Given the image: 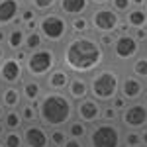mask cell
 <instances>
[{
  "label": "cell",
  "instance_id": "obj_1",
  "mask_svg": "<svg viewBox=\"0 0 147 147\" xmlns=\"http://www.w3.org/2000/svg\"><path fill=\"white\" fill-rule=\"evenodd\" d=\"M106 63L108 51L100 45L96 34L71 35L59 49V65H63L71 75L90 77Z\"/></svg>",
  "mask_w": 147,
  "mask_h": 147
},
{
  "label": "cell",
  "instance_id": "obj_2",
  "mask_svg": "<svg viewBox=\"0 0 147 147\" xmlns=\"http://www.w3.org/2000/svg\"><path fill=\"white\" fill-rule=\"evenodd\" d=\"M35 106H37V122L45 125L47 129L65 127L75 118V102L65 92L45 90V94Z\"/></svg>",
  "mask_w": 147,
  "mask_h": 147
},
{
  "label": "cell",
  "instance_id": "obj_3",
  "mask_svg": "<svg viewBox=\"0 0 147 147\" xmlns=\"http://www.w3.org/2000/svg\"><path fill=\"white\" fill-rule=\"evenodd\" d=\"M124 71L114 65V63H106L104 67L94 71L88 77V90L94 100L100 104H110V102L120 94V80H122Z\"/></svg>",
  "mask_w": 147,
  "mask_h": 147
},
{
  "label": "cell",
  "instance_id": "obj_4",
  "mask_svg": "<svg viewBox=\"0 0 147 147\" xmlns=\"http://www.w3.org/2000/svg\"><path fill=\"white\" fill-rule=\"evenodd\" d=\"M37 32L41 34L45 45L61 47L69 37H71V28H69V18L61 12H47L39 16L37 22Z\"/></svg>",
  "mask_w": 147,
  "mask_h": 147
},
{
  "label": "cell",
  "instance_id": "obj_5",
  "mask_svg": "<svg viewBox=\"0 0 147 147\" xmlns=\"http://www.w3.org/2000/svg\"><path fill=\"white\" fill-rule=\"evenodd\" d=\"M55 67H59V47L53 45H43L35 51H28V57L24 61L26 77L30 79L43 80Z\"/></svg>",
  "mask_w": 147,
  "mask_h": 147
},
{
  "label": "cell",
  "instance_id": "obj_6",
  "mask_svg": "<svg viewBox=\"0 0 147 147\" xmlns=\"http://www.w3.org/2000/svg\"><path fill=\"white\" fill-rule=\"evenodd\" d=\"M124 145V127L120 122H96L90 125L86 136V147H122Z\"/></svg>",
  "mask_w": 147,
  "mask_h": 147
},
{
  "label": "cell",
  "instance_id": "obj_7",
  "mask_svg": "<svg viewBox=\"0 0 147 147\" xmlns=\"http://www.w3.org/2000/svg\"><path fill=\"white\" fill-rule=\"evenodd\" d=\"M141 51H143L141 41H139L131 32H125V34H116L114 43L110 45V49H108V57H110V63L118 65V67H125V65H129Z\"/></svg>",
  "mask_w": 147,
  "mask_h": 147
},
{
  "label": "cell",
  "instance_id": "obj_8",
  "mask_svg": "<svg viewBox=\"0 0 147 147\" xmlns=\"http://www.w3.org/2000/svg\"><path fill=\"white\" fill-rule=\"evenodd\" d=\"M88 20L92 34H116L118 26L122 24V14L112 10L110 6H100L88 12Z\"/></svg>",
  "mask_w": 147,
  "mask_h": 147
},
{
  "label": "cell",
  "instance_id": "obj_9",
  "mask_svg": "<svg viewBox=\"0 0 147 147\" xmlns=\"http://www.w3.org/2000/svg\"><path fill=\"white\" fill-rule=\"evenodd\" d=\"M118 122L124 129H143L147 125V104L143 100L125 104Z\"/></svg>",
  "mask_w": 147,
  "mask_h": 147
},
{
  "label": "cell",
  "instance_id": "obj_10",
  "mask_svg": "<svg viewBox=\"0 0 147 147\" xmlns=\"http://www.w3.org/2000/svg\"><path fill=\"white\" fill-rule=\"evenodd\" d=\"M26 79L24 63L18 61L14 55H8L0 63V84L2 86H20Z\"/></svg>",
  "mask_w": 147,
  "mask_h": 147
},
{
  "label": "cell",
  "instance_id": "obj_11",
  "mask_svg": "<svg viewBox=\"0 0 147 147\" xmlns=\"http://www.w3.org/2000/svg\"><path fill=\"white\" fill-rule=\"evenodd\" d=\"M102 110H104V104L94 100L92 96H86L84 100L75 104V118H79L80 122L88 125H94L102 120Z\"/></svg>",
  "mask_w": 147,
  "mask_h": 147
},
{
  "label": "cell",
  "instance_id": "obj_12",
  "mask_svg": "<svg viewBox=\"0 0 147 147\" xmlns=\"http://www.w3.org/2000/svg\"><path fill=\"white\" fill-rule=\"evenodd\" d=\"M143 94H145V82L125 71L122 75V80H120V96L129 104V102L141 100Z\"/></svg>",
  "mask_w": 147,
  "mask_h": 147
},
{
  "label": "cell",
  "instance_id": "obj_13",
  "mask_svg": "<svg viewBox=\"0 0 147 147\" xmlns=\"http://www.w3.org/2000/svg\"><path fill=\"white\" fill-rule=\"evenodd\" d=\"M22 136H24L26 147H51V143H49V129L45 125H41L39 122L24 124Z\"/></svg>",
  "mask_w": 147,
  "mask_h": 147
},
{
  "label": "cell",
  "instance_id": "obj_14",
  "mask_svg": "<svg viewBox=\"0 0 147 147\" xmlns=\"http://www.w3.org/2000/svg\"><path fill=\"white\" fill-rule=\"evenodd\" d=\"M71 79H73V75L63 65H59L43 79V84H45V90H49V92H65Z\"/></svg>",
  "mask_w": 147,
  "mask_h": 147
},
{
  "label": "cell",
  "instance_id": "obj_15",
  "mask_svg": "<svg viewBox=\"0 0 147 147\" xmlns=\"http://www.w3.org/2000/svg\"><path fill=\"white\" fill-rule=\"evenodd\" d=\"M24 4L22 0H0V28H12L18 24V16L22 12Z\"/></svg>",
  "mask_w": 147,
  "mask_h": 147
},
{
  "label": "cell",
  "instance_id": "obj_16",
  "mask_svg": "<svg viewBox=\"0 0 147 147\" xmlns=\"http://www.w3.org/2000/svg\"><path fill=\"white\" fill-rule=\"evenodd\" d=\"M20 90H22V96H24V102H30V104H37L41 100V96L45 94V84L43 80L39 79H30L26 77L20 84Z\"/></svg>",
  "mask_w": 147,
  "mask_h": 147
},
{
  "label": "cell",
  "instance_id": "obj_17",
  "mask_svg": "<svg viewBox=\"0 0 147 147\" xmlns=\"http://www.w3.org/2000/svg\"><path fill=\"white\" fill-rule=\"evenodd\" d=\"M90 10H92L90 0H59V4H57V12H61L67 18L88 16Z\"/></svg>",
  "mask_w": 147,
  "mask_h": 147
},
{
  "label": "cell",
  "instance_id": "obj_18",
  "mask_svg": "<svg viewBox=\"0 0 147 147\" xmlns=\"http://www.w3.org/2000/svg\"><path fill=\"white\" fill-rule=\"evenodd\" d=\"M65 94H67L75 104L80 102V100H84L86 96H90V90H88V77L73 75V79H71V82H69Z\"/></svg>",
  "mask_w": 147,
  "mask_h": 147
},
{
  "label": "cell",
  "instance_id": "obj_19",
  "mask_svg": "<svg viewBox=\"0 0 147 147\" xmlns=\"http://www.w3.org/2000/svg\"><path fill=\"white\" fill-rule=\"evenodd\" d=\"M0 104L6 110H20V106L24 104L20 86H2L0 88Z\"/></svg>",
  "mask_w": 147,
  "mask_h": 147
},
{
  "label": "cell",
  "instance_id": "obj_20",
  "mask_svg": "<svg viewBox=\"0 0 147 147\" xmlns=\"http://www.w3.org/2000/svg\"><path fill=\"white\" fill-rule=\"evenodd\" d=\"M122 20L125 22V26L129 28V32L134 30H145L147 28V8H131L122 16Z\"/></svg>",
  "mask_w": 147,
  "mask_h": 147
},
{
  "label": "cell",
  "instance_id": "obj_21",
  "mask_svg": "<svg viewBox=\"0 0 147 147\" xmlns=\"http://www.w3.org/2000/svg\"><path fill=\"white\" fill-rule=\"evenodd\" d=\"M24 39H26V30L20 24H14L12 28H8V35L4 41L8 53H16L18 49H24Z\"/></svg>",
  "mask_w": 147,
  "mask_h": 147
},
{
  "label": "cell",
  "instance_id": "obj_22",
  "mask_svg": "<svg viewBox=\"0 0 147 147\" xmlns=\"http://www.w3.org/2000/svg\"><path fill=\"white\" fill-rule=\"evenodd\" d=\"M39 16H41V14L26 2V4H24V8H22V12H20V16H18V24L22 26L26 32H34V30H37Z\"/></svg>",
  "mask_w": 147,
  "mask_h": 147
},
{
  "label": "cell",
  "instance_id": "obj_23",
  "mask_svg": "<svg viewBox=\"0 0 147 147\" xmlns=\"http://www.w3.org/2000/svg\"><path fill=\"white\" fill-rule=\"evenodd\" d=\"M88 129H90V125L84 124V122H80L79 118H73L67 125H65V131H67L69 137H75V139H82V141H86V136H88Z\"/></svg>",
  "mask_w": 147,
  "mask_h": 147
},
{
  "label": "cell",
  "instance_id": "obj_24",
  "mask_svg": "<svg viewBox=\"0 0 147 147\" xmlns=\"http://www.w3.org/2000/svg\"><path fill=\"white\" fill-rule=\"evenodd\" d=\"M129 67V71L127 73H131V75H136L137 79H141V80H145L147 79V53H139V55L127 65Z\"/></svg>",
  "mask_w": 147,
  "mask_h": 147
},
{
  "label": "cell",
  "instance_id": "obj_25",
  "mask_svg": "<svg viewBox=\"0 0 147 147\" xmlns=\"http://www.w3.org/2000/svg\"><path fill=\"white\" fill-rule=\"evenodd\" d=\"M69 28H71V35L92 34L88 16H75V18H69Z\"/></svg>",
  "mask_w": 147,
  "mask_h": 147
},
{
  "label": "cell",
  "instance_id": "obj_26",
  "mask_svg": "<svg viewBox=\"0 0 147 147\" xmlns=\"http://www.w3.org/2000/svg\"><path fill=\"white\" fill-rule=\"evenodd\" d=\"M2 124L6 125V129H22L24 118L20 114V110H6L4 118H2Z\"/></svg>",
  "mask_w": 147,
  "mask_h": 147
},
{
  "label": "cell",
  "instance_id": "obj_27",
  "mask_svg": "<svg viewBox=\"0 0 147 147\" xmlns=\"http://www.w3.org/2000/svg\"><path fill=\"white\" fill-rule=\"evenodd\" d=\"M0 141H2V145H4V147H26L22 129H8Z\"/></svg>",
  "mask_w": 147,
  "mask_h": 147
},
{
  "label": "cell",
  "instance_id": "obj_28",
  "mask_svg": "<svg viewBox=\"0 0 147 147\" xmlns=\"http://www.w3.org/2000/svg\"><path fill=\"white\" fill-rule=\"evenodd\" d=\"M43 45H45V41H43V37H41V34L37 30L26 32V39H24V49L26 51H35V49H39Z\"/></svg>",
  "mask_w": 147,
  "mask_h": 147
},
{
  "label": "cell",
  "instance_id": "obj_29",
  "mask_svg": "<svg viewBox=\"0 0 147 147\" xmlns=\"http://www.w3.org/2000/svg\"><path fill=\"white\" fill-rule=\"evenodd\" d=\"M67 139H69V136L65 131V127H51L49 129V143H51V147H63Z\"/></svg>",
  "mask_w": 147,
  "mask_h": 147
},
{
  "label": "cell",
  "instance_id": "obj_30",
  "mask_svg": "<svg viewBox=\"0 0 147 147\" xmlns=\"http://www.w3.org/2000/svg\"><path fill=\"white\" fill-rule=\"evenodd\" d=\"M32 8L39 12V14H47V12H53L57 10V4H59V0H30L28 2Z\"/></svg>",
  "mask_w": 147,
  "mask_h": 147
},
{
  "label": "cell",
  "instance_id": "obj_31",
  "mask_svg": "<svg viewBox=\"0 0 147 147\" xmlns=\"http://www.w3.org/2000/svg\"><path fill=\"white\" fill-rule=\"evenodd\" d=\"M20 114L24 118V124H34L37 122V106L35 104H30V102H24L20 106Z\"/></svg>",
  "mask_w": 147,
  "mask_h": 147
},
{
  "label": "cell",
  "instance_id": "obj_32",
  "mask_svg": "<svg viewBox=\"0 0 147 147\" xmlns=\"http://www.w3.org/2000/svg\"><path fill=\"white\" fill-rule=\"evenodd\" d=\"M124 145L125 147H141L139 129H124Z\"/></svg>",
  "mask_w": 147,
  "mask_h": 147
},
{
  "label": "cell",
  "instance_id": "obj_33",
  "mask_svg": "<svg viewBox=\"0 0 147 147\" xmlns=\"http://www.w3.org/2000/svg\"><path fill=\"white\" fill-rule=\"evenodd\" d=\"M110 8L124 16L127 10H131V8H134V4H131V0H110Z\"/></svg>",
  "mask_w": 147,
  "mask_h": 147
},
{
  "label": "cell",
  "instance_id": "obj_34",
  "mask_svg": "<svg viewBox=\"0 0 147 147\" xmlns=\"http://www.w3.org/2000/svg\"><path fill=\"white\" fill-rule=\"evenodd\" d=\"M102 120H104V122H118V120H120V112L114 108L112 104H104V110H102Z\"/></svg>",
  "mask_w": 147,
  "mask_h": 147
},
{
  "label": "cell",
  "instance_id": "obj_35",
  "mask_svg": "<svg viewBox=\"0 0 147 147\" xmlns=\"http://www.w3.org/2000/svg\"><path fill=\"white\" fill-rule=\"evenodd\" d=\"M96 37H98V41H100V45L108 51L110 49V45L114 43V37H116V34H96Z\"/></svg>",
  "mask_w": 147,
  "mask_h": 147
},
{
  "label": "cell",
  "instance_id": "obj_36",
  "mask_svg": "<svg viewBox=\"0 0 147 147\" xmlns=\"http://www.w3.org/2000/svg\"><path fill=\"white\" fill-rule=\"evenodd\" d=\"M63 147H86V141H82V139H75V137H69Z\"/></svg>",
  "mask_w": 147,
  "mask_h": 147
},
{
  "label": "cell",
  "instance_id": "obj_37",
  "mask_svg": "<svg viewBox=\"0 0 147 147\" xmlns=\"http://www.w3.org/2000/svg\"><path fill=\"white\" fill-rule=\"evenodd\" d=\"M110 104H112V106H114V108H116V110H118V112H122V110H124V108H125V104H127V102H125L124 98H122V96L118 94V96H116V98H114V100L110 102Z\"/></svg>",
  "mask_w": 147,
  "mask_h": 147
},
{
  "label": "cell",
  "instance_id": "obj_38",
  "mask_svg": "<svg viewBox=\"0 0 147 147\" xmlns=\"http://www.w3.org/2000/svg\"><path fill=\"white\" fill-rule=\"evenodd\" d=\"M92 8H100V6H110V0H90Z\"/></svg>",
  "mask_w": 147,
  "mask_h": 147
},
{
  "label": "cell",
  "instance_id": "obj_39",
  "mask_svg": "<svg viewBox=\"0 0 147 147\" xmlns=\"http://www.w3.org/2000/svg\"><path fill=\"white\" fill-rule=\"evenodd\" d=\"M8 55H10V53H8L6 45H4V43H0V63H2V61H4V59H6Z\"/></svg>",
  "mask_w": 147,
  "mask_h": 147
},
{
  "label": "cell",
  "instance_id": "obj_40",
  "mask_svg": "<svg viewBox=\"0 0 147 147\" xmlns=\"http://www.w3.org/2000/svg\"><path fill=\"white\" fill-rule=\"evenodd\" d=\"M139 134H141V145L147 147V125L143 127V129H139Z\"/></svg>",
  "mask_w": 147,
  "mask_h": 147
},
{
  "label": "cell",
  "instance_id": "obj_41",
  "mask_svg": "<svg viewBox=\"0 0 147 147\" xmlns=\"http://www.w3.org/2000/svg\"><path fill=\"white\" fill-rule=\"evenodd\" d=\"M131 4H134V8H143L147 4V0H131Z\"/></svg>",
  "mask_w": 147,
  "mask_h": 147
},
{
  "label": "cell",
  "instance_id": "obj_42",
  "mask_svg": "<svg viewBox=\"0 0 147 147\" xmlns=\"http://www.w3.org/2000/svg\"><path fill=\"white\" fill-rule=\"evenodd\" d=\"M6 35H8V30L6 28H0V43L6 41Z\"/></svg>",
  "mask_w": 147,
  "mask_h": 147
},
{
  "label": "cell",
  "instance_id": "obj_43",
  "mask_svg": "<svg viewBox=\"0 0 147 147\" xmlns=\"http://www.w3.org/2000/svg\"><path fill=\"white\" fill-rule=\"evenodd\" d=\"M6 131H8V129H6V125H4L2 122H0V139L4 137V134H6Z\"/></svg>",
  "mask_w": 147,
  "mask_h": 147
},
{
  "label": "cell",
  "instance_id": "obj_44",
  "mask_svg": "<svg viewBox=\"0 0 147 147\" xmlns=\"http://www.w3.org/2000/svg\"><path fill=\"white\" fill-rule=\"evenodd\" d=\"M4 114H6V108L0 104V122H2V118H4Z\"/></svg>",
  "mask_w": 147,
  "mask_h": 147
},
{
  "label": "cell",
  "instance_id": "obj_45",
  "mask_svg": "<svg viewBox=\"0 0 147 147\" xmlns=\"http://www.w3.org/2000/svg\"><path fill=\"white\" fill-rule=\"evenodd\" d=\"M143 82H145V92H147V79H145V80H143Z\"/></svg>",
  "mask_w": 147,
  "mask_h": 147
},
{
  "label": "cell",
  "instance_id": "obj_46",
  "mask_svg": "<svg viewBox=\"0 0 147 147\" xmlns=\"http://www.w3.org/2000/svg\"><path fill=\"white\" fill-rule=\"evenodd\" d=\"M143 47H147V39H145V43H143Z\"/></svg>",
  "mask_w": 147,
  "mask_h": 147
},
{
  "label": "cell",
  "instance_id": "obj_47",
  "mask_svg": "<svg viewBox=\"0 0 147 147\" xmlns=\"http://www.w3.org/2000/svg\"><path fill=\"white\" fill-rule=\"evenodd\" d=\"M22 2H30V0H22Z\"/></svg>",
  "mask_w": 147,
  "mask_h": 147
},
{
  "label": "cell",
  "instance_id": "obj_48",
  "mask_svg": "<svg viewBox=\"0 0 147 147\" xmlns=\"http://www.w3.org/2000/svg\"><path fill=\"white\" fill-rule=\"evenodd\" d=\"M0 147H4V145H2V141H0Z\"/></svg>",
  "mask_w": 147,
  "mask_h": 147
},
{
  "label": "cell",
  "instance_id": "obj_49",
  "mask_svg": "<svg viewBox=\"0 0 147 147\" xmlns=\"http://www.w3.org/2000/svg\"><path fill=\"white\" fill-rule=\"evenodd\" d=\"M0 88H2V84H0Z\"/></svg>",
  "mask_w": 147,
  "mask_h": 147
},
{
  "label": "cell",
  "instance_id": "obj_50",
  "mask_svg": "<svg viewBox=\"0 0 147 147\" xmlns=\"http://www.w3.org/2000/svg\"><path fill=\"white\" fill-rule=\"evenodd\" d=\"M145 8H147V4H145Z\"/></svg>",
  "mask_w": 147,
  "mask_h": 147
},
{
  "label": "cell",
  "instance_id": "obj_51",
  "mask_svg": "<svg viewBox=\"0 0 147 147\" xmlns=\"http://www.w3.org/2000/svg\"><path fill=\"white\" fill-rule=\"evenodd\" d=\"M141 147H143V145H141Z\"/></svg>",
  "mask_w": 147,
  "mask_h": 147
}]
</instances>
